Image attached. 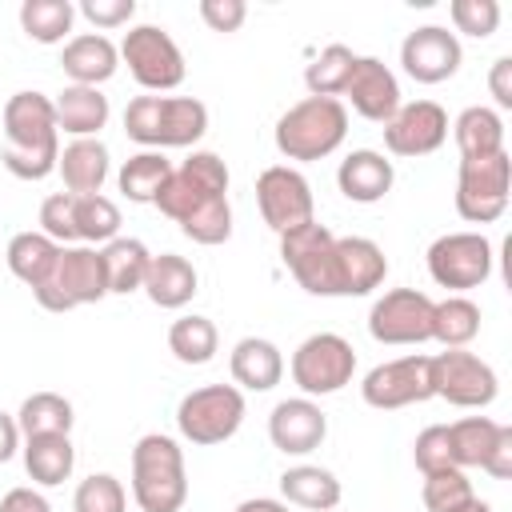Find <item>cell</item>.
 Returning <instances> with one entry per match:
<instances>
[{"label":"cell","instance_id":"cell-1","mask_svg":"<svg viewBox=\"0 0 512 512\" xmlns=\"http://www.w3.org/2000/svg\"><path fill=\"white\" fill-rule=\"evenodd\" d=\"M4 168L20 180H44L60 160L56 108L44 92H16L4 104Z\"/></svg>","mask_w":512,"mask_h":512},{"label":"cell","instance_id":"cell-2","mask_svg":"<svg viewBox=\"0 0 512 512\" xmlns=\"http://www.w3.org/2000/svg\"><path fill=\"white\" fill-rule=\"evenodd\" d=\"M128 140L144 148H188L208 132V108L196 96H136L124 108Z\"/></svg>","mask_w":512,"mask_h":512},{"label":"cell","instance_id":"cell-3","mask_svg":"<svg viewBox=\"0 0 512 512\" xmlns=\"http://www.w3.org/2000/svg\"><path fill=\"white\" fill-rule=\"evenodd\" d=\"M276 148L288 160H324L348 136V108L332 96H304L276 120Z\"/></svg>","mask_w":512,"mask_h":512},{"label":"cell","instance_id":"cell-4","mask_svg":"<svg viewBox=\"0 0 512 512\" xmlns=\"http://www.w3.org/2000/svg\"><path fill=\"white\" fill-rule=\"evenodd\" d=\"M132 496L140 512H180L188 500L184 452L172 436L148 432L132 448Z\"/></svg>","mask_w":512,"mask_h":512},{"label":"cell","instance_id":"cell-5","mask_svg":"<svg viewBox=\"0 0 512 512\" xmlns=\"http://www.w3.org/2000/svg\"><path fill=\"white\" fill-rule=\"evenodd\" d=\"M32 296L48 312H72V308H84V304L104 300L108 296V280H104L100 248L60 244V256H56L52 272L44 276V284L32 288Z\"/></svg>","mask_w":512,"mask_h":512},{"label":"cell","instance_id":"cell-6","mask_svg":"<svg viewBox=\"0 0 512 512\" xmlns=\"http://www.w3.org/2000/svg\"><path fill=\"white\" fill-rule=\"evenodd\" d=\"M216 200H228V164L216 152H192L180 168H172L168 184L156 196V208L168 220L184 224L188 216H196Z\"/></svg>","mask_w":512,"mask_h":512},{"label":"cell","instance_id":"cell-7","mask_svg":"<svg viewBox=\"0 0 512 512\" xmlns=\"http://www.w3.org/2000/svg\"><path fill=\"white\" fill-rule=\"evenodd\" d=\"M244 424V392L236 384L192 388L176 408V428L192 444H224Z\"/></svg>","mask_w":512,"mask_h":512},{"label":"cell","instance_id":"cell-8","mask_svg":"<svg viewBox=\"0 0 512 512\" xmlns=\"http://www.w3.org/2000/svg\"><path fill=\"white\" fill-rule=\"evenodd\" d=\"M512 192V160L508 152L484 156V160H460L456 176V212L468 224H492L504 216Z\"/></svg>","mask_w":512,"mask_h":512},{"label":"cell","instance_id":"cell-9","mask_svg":"<svg viewBox=\"0 0 512 512\" xmlns=\"http://www.w3.org/2000/svg\"><path fill=\"white\" fill-rule=\"evenodd\" d=\"M356 372V352L344 336L336 332H316L292 352V380L304 396H328L352 384Z\"/></svg>","mask_w":512,"mask_h":512},{"label":"cell","instance_id":"cell-10","mask_svg":"<svg viewBox=\"0 0 512 512\" xmlns=\"http://www.w3.org/2000/svg\"><path fill=\"white\" fill-rule=\"evenodd\" d=\"M280 256L288 264V272L296 276V284L312 296H336V236L308 220L292 232L280 236Z\"/></svg>","mask_w":512,"mask_h":512},{"label":"cell","instance_id":"cell-11","mask_svg":"<svg viewBox=\"0 0 512 512\" xmlns=\"http://www.w3.org/2000/svg\"><path fill=\"white\" fill-rule=\"evenodd\" d=\"M120 60L128 64L136 84L148 92H168L184 80V56H180L176 40L156 24L128 28V36L120 44Z\"/></svg>","mask_w":512,"mask_h":512},{"label":"cell","instance_id":"cell-12","mask_svg":"<svg viewBox=\"0 0 512 512\" xmlns=\"http://www.w3.org/2000/svg\"><path fill=\"white\" fill-rule=\"evenodd\" d=\"M492 272V244L480 232H448L428 248V276L440 288H480Z\"/></svg>","mask_w":512,"mask_h":512},{"label":"cell","instance_id":"cell-13","mask_svg":"<svg viewBox=\"0 0 512 512\" xmlns=\"http://www.w3.org/2000/svg\"><path fill=\"white\" fill-rule=\"evenodd\" d=\"M432 392L456 408H484L496 400L500 380H496L492 364L480 360L476 352L448 348V352L432 356Z\"/></svg>","mask_w":512,"mask_h":512},{"label":"cell","instance_id":"cell-14","mask_svg":"<svg viewBox=\"0 0 512 512\" xmlns=\"http://www.w3.org/2000/svg\"><path fill=\"white\" fill-rule=\"evenodd\" d=\"M256 204H260L264 224H268L276 236H284V232H292V228L316 220V216H312V212H316V204H312V184H308L296 168H288V164H272V168H264V172L256 176Z\"/></svg>","mask_w":512,"mask_h":512},{"label":"cell","instance_id":"cell-15","mask_svg":"<svg viewBox=\"0 0 512 512\" xmlns=\"http://www.w3.org/2000/svg\"><path fill=\"white\" fill-rule=\"evenodd\" d=\"M360 396L364 404L380 408V412H392V408H408V404H420V400H432V356H400V360H388V364H376L364 384H360Z\"/></svg>","mask_w":512,"mask_h":512},{"label":"cell","instance_id":"cell-16","mask_svg":"<svg viewBox=\"0 0 512 512\" xmlns=\"http://www.w3.org/2000/svg\"><path fill=\"white\" fill-rule=\"evenodd\" d=\"M368 332L380 344H424L432 340V300L416 288H392L372 304Z\"/></svg>","mask_w":512,"mask_h":512},{"label":"cell","instance_id":"cell-17","mask_svg":"<svg viewBox=\"0 0 512 512\" xmlns=\"http://www.w3.org/2000/svg\"><path fill=\"white\" fill-rule=\"evenodd\" d=\"M460 60H464V52H460L456 32H448L440 24H424V28L408 32L404 44H400V64H404V72L416 84H444V80H452Z\"/></svg>","mask_w":512,"mask_h":512},{"label":"cell","instance_id":"cell-18","mask_svg":"<svg viewBox=\"0 0 512 512\" xmlns=\"http://www.w3.org/2000/svg\"><path fill=\"white\" fill-rule=\"evenodd\" d=\"M448 136V112L436 100L400 104L396 116L384 124V148L392 156H428Z\"/></svg>","mask_w":512,"mask_h":512},{"label":"cell","instance_id":"cell-19","mask_svg":"<svg viewBox=\"0 0 512 512\" xmlns=\"http://www.w3.org/2000/svg\"><path fill=\"white\" fill-rule=\"evenodd\" d=\"M340 96H348V104L372 124H388L400 108V84H396L392 68L376 56H356L352 76Z\"/></svg>","mask_w":512,"mask_h":512},{"label":"cell","instance_id":"cell-20","mask_svg":"<svg viewBox=\"0 0 512 512\" xmlns=\"http://www.w3.org/2000/svg\"><path fill=\"white\" fill-rule=\"evenodd\" d=\"M268 436L284 456H308L324 444L328 436V416L320 412V404H312L308 396L296 400H280L268 416Z\"/></svg>","mask_w":512,"mask_h":512},{"label":"cell","instance_id":"cell-21","mask_svg":"<svg viewBox=\"0 0 512 512\" xmlns=\"http://www.w3.org/2000/svg\"><path fill=\"white\" fill-rule=\"evenodd\" d=\"M388 276V256L368 236H336V296H368Z\"/></svg>","mask_w":512,"mask_h":512},{"label":"cell","instance_id":"cell-22","mask_svg":"<svg viewBox=\"0 0 512 512\" xmlns=\"http://www.w3.org/2000/svg\"><path fill=\"white\" fill-rule=\"evenodd\" d=\"M396 172H392V160H384V152H372V148H356L340 160L336 168V184L340 192L352 200V204H376L388 196Z\"/></svg>","mask_w":512,"mask_h":512},{"label":"cell","instance_id":"cell-23","mask_svg":"<svg viewBox=\"0 0 512 512\" xmlns=\"http://www.w3.org/2000/svg\"><path fill=\"white\" fill-rule=\"evenodd\" d=\"M116 64H120V48L100 32H80L60 52V68L72 76V84H84V88L112 80Z\"/></svg>","mask_w":512,"mask_h":512},{"label":"cell","instance_id":"cell-24","mask_svg":"<svg viewBox=\"0 0 512 512\" xmlns=\"http://www.w3.org/2000/svg\"><path fill=\"white\" fill-rule=\"evenodd\" d=\"M228 368H232V380H236L240 388H248V392H268V388H276L280 376H284V356H280V348H276L272 340H264V336H244V340H236Z\"/></svg>","mask_w":512,"mask_h":512},{"label":"cell","instance_id":"cell-25","mask_svg":"<svg viewBox=\"0 0 512 512\" xmlns=\"http://www.w3.org/2000/svg\"><path fill=\"white\" fill-rule=\"evenodd\" d=\"M196 284H200V276H196L192 260H184L176 252L152 256L148 276H144V292L156 308H184L196 296Z\"/></svg>","mask_w":512,"mask_h":512},{"label":"cell","instance_id":"cell-26","mask_svg":"<svg viewBox=\"0 0 512 512\" xmlns=\"http://www.w3.org/2000/svg\"><path fill=\"white\" fill-rule=\"evenodd\" d=\"M56 172L64 176V188L72 196H96L108 180V148L88 136V140H72L60 160H56Z\"/></svg>","mask_w":512,"mask_h":512},{"label":"cell","instance_id":"cell-27","mask_svg":"<svg viewBox=\"0 0 512 512\" xmlns=\"http://www.w3.org/2000/svg\"><path fill=\"white\" fill-rule=\"evenodd\" d=\"M56 128L72 132L76 140H88L96 136L104 124H108V96L100 88H84V84H68L56 100Z\"/></svg>","mask_w":512,"mask_h":512},{"label":"cell","instance_id":"cell-28","mask_svg":"<svg viewBox=\"0 0 512 512\" xmlns=\"http://www.w3.org/2000/svg\"><path fill=\"white\" fill-rule=\"evenodd\" d=\"M100 260H104L108 292L128 296V292H140V288H144L152 252H148L144 240H136V236H116V240H108V244L100 248Z\"/></svg>","mask_w":512,"mask_h":512},{"label":"cell","instance_id":"cell-29","mask_svg":"<svg viewBox=\"0 0 512 512\" xmlns=\"http://www.w3.org/2000/svg\"><path fill=\"white\" fill-rule=\"evenodd\" d=\"M452 136H456L460 160H484L504 152V120L496 108H484V104L464 108L452 124Z\"/></svg>","mask_w":512,"mask_h":512},{"label":"cell","instance_id":"cell-30","mask_svg":"<svg viewBox=\"0 0 512 512\" xmlns=\"http://www.w3.org/2000/svg\"><path fill=\"white\" fill-rule=\"evenodd\" d=\"M24 468L36 484L56 488L72 476L76 468V448L64 432H48V436H24Z\"/></svg>","mask_w":512,"mask_h":512},{"label":"cell","instance_id":"cell-31","mask_svg":"<svg viewBox=\"0 0 512 512\" xmlns=\"http://www.w3.org/2000/svg\"><path fill=\"white\" fill-rule=\"evenodd\" d=\"M280 492L288 504L308 512H332L340 504V480L320 464H296L280 476Z\"/></svg>","mask_w":512,"mask_h":512},{"label":"cell","instance_id":"cell-32","mask_svg":"<svg viewBox=\"0 0 512 512\" xmlns=\"http://www.w3.org/2000/svg\"><path fill=\"white\" fill-rule=\"evenodd\" d=\"M168 176H172V160L164 156V152H152V148H144V152H136V156H128L124 160V168H120V192L128 196V200H136V204H156V196H160V188L168 184Z\"/></svg>","mask_w":512,"mask_h":512},{"label":"cell","instance_id":"cell-33","mask_svg":"<svg viewBox=\"0 0 512 512\" xmlns=\"http://www.w3.org/2000/svg\"><path fill=\"white\" fill-rule=\"evenodd\" d=\"M8 268H12V276L16 280H24L28 288H36V284H44V276L52 272V264H56V256H60V244L56 240H48L44 232H16L12 240H8Z\"/></svg>","mask_w":512,"mask_h":512},{"label":"cell","instance_id":"cell-34","mask_svg":"<svg viewBox=\"0 0 512 512\" xmlns=\"http://www.w3.org/2000/svg\"><path fill=\"white\" fill-rule=\"evenodd\" d=\"M476 332H480V308L468 296H448L432 304V340H440L444 348H464L476 340Z\"/></svg>","mask_w":512,"mask_h":512},{"label":"cell","instance_id":"cell-35","mask_svg":"<svg viewBox=\"0 0 512 512\" xmlns=\"http://www.w3.org/2000/svg\"><path fill=\"white\" fill-rule=\"evenodd\" d=\"M72 404L60 392H32L20 412H16V428L20 436H48V432H72Z\"/></svg>","mask_w":512,"mask_h":512},{"label":"cell","instance_id":"cell-36","mask_svg":"<svg viewBox=\"0 0 512 512\" xmlns=\"http://www.w3.org/2000/svg\"><path fill=\"white\" fill-rule=\"evenodd\" d=\"M168 348L180 364H208L220 348V332L208 316H180L168 328Z\"/></svg>","mask_w":512,"mask_h":512},{"label":"cell","instance_id":"cell-37","mask_svg":"<svg viewBox=\"0 0 512 512\" xmlns=\"http://www.w3.org/2000/svg\"><path fill=\"white\" fill-rule=\"evenodd\" d=\"M76 8L72 0H24L20 4V28L36 44H60L72 32Z\"/></svg>","mask_w":512,"mask_h":512},{"label":"cell","instance_id":"cell-38","mask_svg":"<svg viewBox=\"0 0 512 512\" xmlns=\"http://www.w3.org/2000/svg\"><path fill=\"white\" fill-rule=\"evenodd\" d=\"M72 220H76V240L92 244H108L120 236V208L108 196H76L72 204Z\"/></svg>","mask_w":512,"mask_h":512},{"label":"cell","instance_id":"cell-39","mask_svg":"<svg viewBox=\"0 0 512 512\" xmlns=\"http://www.w3.org/2000/svg\"><path fill=\"white\" fill-rule=\"evenodd\" d=\"M352 64H356V52L344 48V44H328L308 68H304V84H308V96H340L348 76H352Z\"/></svg>","mask_w":512,"mask_h":512},{"label":"cell","instance_id":"cell-40","mask_svg":"<svg viewBox=\"0 0 512 512\" xmlns=\"http://www.w3.org/2000/svg\"><path fill=\"white\" fill-rule=\"evenodd\" d=\"M500 424L488 416H464L456 424H448V440H452V460L456 468H480L492 440H496Z\"/></svg>","mask_w":512,"mask_h":512},{"label":"cell","instance_id":"cell-41","mask_svg":"<svg viewBox=\"0 0 512 512\" xmlns=\"http://www.w3.org/2000/svg\"><path fill=\"white\" fill-rule=\"evenodd\" d=\"M424 508L428 512H456L460 504L472 500V480L464 476V468H440L424 476Z\"/></svg>","mask_w":512,"mask_h":512},{"label":"cell","instance_id":"cell-42","mask_svg":"<svg viewBox=\"0 0 512 512\" xmlns=\"http://www.w3.org/2000/svg\"><path fill=\"white\" fill-rule=\"evenodd\" d=\"M124 508H128V496L112 472H92L76 484L72 512H124Z\"/></svg>","mask_w":512,"mask_h":512},{"label":"cell","instance_id":"cell-43","mask_svg":"<svg viewBox=\"0 0 512 512\" xmlns=\"http://www.w3.org/2000/svg\"><path fill=\"white\" fill-rule=\"evenodd\" d=\"M180 232L188 240H196V244H208V248L212 244H224L232 236V208H228V200H216V204L200 208L196 216H188L180 224Z\"/></svg>","mask_w":512,"mask_h":512},{"label":"cell","instance_id":"cell-44","mask_svg":"<svg viewBox=\"0 0 512 512\" xmlns=\"http://www.w3.org/2000/svg\"><path fill=\"white\" fill-rule=\"evenodd\" d=\"M448 16H452L456 32L484 40V36H492L496 24H500V4H496V0H452V4H448Z\"/></svg>","mask_w":512,"mask_h":512},{"label":"cell","instance_id":"cell-45","mask_svg":"<svg viewBox=\"0 0 512 512\" xmlns=\"http://www.w3.org/2000/svg\"><path fill=\"white\" fill-rule=\"evenodd\" d=\"M412 460L416 468L428 476V472H440V468H456L452 460V440H448V424H428L416 444H412Z\"/></svg>","mask_w":512,"mask_h":512},{"label":"cell","instance_id":"cell-46","mask_svg":"<svg viewBox=\"0 0 512 512\" xmlns=\"http://www.w3.org/2000/svg\"><path fill=\"white\" fill-rule=\"evenodd\" d=\"M72 204L76 196L72 192H56L40 204V232L56 244H72L76 240V220H72Z\"/></svg>","mask_w":512,"mask_h":512},{"label":"cell","instance_id":"cell-47","mask_svg":"<svg viewBox=\"0 0 512 512\" xmlns=\"http://www.w3.org/2000/svg\"><path fill=\"white\" fill-rule=\"evenodd\" d=\"M80 12L96 28H120L136 16V0H80Z\"/></svg>","mask_w":512,"mask_h":512},{"label":"cell","instance_id":"cell-48","mask_svg":"<svg viewBox=\"0 0 512 512\" xmlns=\"http://www.w3.org/2000/svg\"><path fill=\"white\" fill-rule=\"evenodd\" d=\"M248 16V4L244 0H200V20L212 28V32H236Z\"/></svg>","mask_w":512,"mask_h":512},{"label":"cell","instance_id":"cell-49","mask_svg":"<svg viewBox=\"0 0 512 512\" xmlns=\"http://www.w3.org/2000/svg\"><path fill=\"white\" fill-rule=\"evenodd\" d=\"M480 468L488 476H496V480H508L512 476V428L508 424H500V432H496V440H492V448H488V456H484Z\"/></svg>","mask_w":512,"mask_h":512},{"label":"cell","instance_id":"cell-50","mask_svg":"<svg viewBox=\"0 0 512 512\" xmlns=\"http://www.w3.org/2000/svg\"><path fill=\"white\" fill-rule=\"evenodd\" d=\"M488 88H492V100L500 108H512V56H500L492 60V72H488Z\"/></svg>","mask_w":512,"mask_h":512},{"label":"cell","instance_id":"cell-51","mask_svg":"<svg viewBox=\"0 0 512 512\" xmlns=\"http://www.w3.org/2000/svg\"><path fill=\"white\" fill-rule=\"evenodd\" d=\"M0 512H52V504L36 488H8L0 500Z\"/></svg>","mask_w":512,"mask_h":512},{"label":"cell","instance_id":"cell-52","mask_svg":"<svg viewBox=\"0 0 512 512\" xmlns=\"http://www.w3.org/2000/svg\"><path fill=\"white\" fill-rule=\"evenodd\" d=\"M16 448H20V428H16V416L0 412V464H4V460H12V456H16Z\"/></svg>","mask_w":512,"mask_h":512},{"label":"cell","instance_id":"cell-53","mask_svg":"<svg viewBox=\"0 0 512 512\" xmlns=\"http://www.w3.org/2000/svg\"><path fill=\"white\" fill-rule=\"evenodd\" d=\"M236 512H288V504H280V500H268V496H256V500H244V504H236Z\"/></svg>","mask_w":512,"mask_h":512},{"label":"cell","instance_id":"cell-54","mask_svg":"<svg viewBox=\"0 0 512 512\" xmlns=\"http://www.w3.org/2000/svg\"><path fill=\"white\" fill-rule=\"evenodd\" d=\"M456 512H492V508H488L484 500H476V496H472V500H468V504H460Z\"/></svg>","mask_w":512,"mask_h":512}]
</instances>
